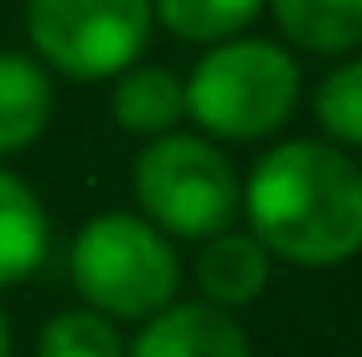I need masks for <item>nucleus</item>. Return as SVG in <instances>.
<instances>
[{"label":"nucleus","mask_w":362,"mask_h":357,"mask_svg":"<svg viewBox=\"0 0 362 357\" xmlns=\"http://www.w3.org/2000/svg\"><path fill=\"white\" fill-rule=\"evenodd\" d=\"M240 211L274 259L338 269L362 250V167L328 137L274 142L245 177Z\"/></svg>","instance_id":"f257e3e1"},{"label":"nucleus","mask_w":362,"mask_h":357,"mask_svg":"<svg viewBox=\"0 0 362 357\" xmlns=\"http://www.w3.org/2000/svg\"><path fill=\"white\" fill-rule=\"evenodd\" d=\"M186 88V122L206 132L211 142H264L294 118L303 98V69L289 45L235 35L221 45H206Z\"/></svg>","instance_id":"f03ea898"},{"label":"nucleus","mask_w":362,"mask_h":357,"mask_svg":"<svg viewBox=\"0 0 362 357\" xmlns=\"http://www.w3.org/2000/svg\"><path fill=\"white\" fill-rule=\"evenodd\" d=\"M69 284L113 323H147L181 289V259L142 211H103L69 245Z\"/></svg>","instance_id":"7ed1b4c3"},{"label":"nucleus","mask_w":362,"mask_h":357,"mask_svg":"<svg viewBox=\"0 0 362 357\" xmlns=\"http://www.w3.org/2000/svg\"><path fill=\"white\" fill-rule=\"evenodd\" d=\"M137 211L172 240H211L240 216V172L206 132L147 137L132 162Z\"/></svg>","instance_id":"20e7f679"},{"label":"nucleus","mask_w":362,"mask_h":357,"mask_svg":"<svg viewBox=\"0 0 362 357\" xmlns=\"http://www.w3.org/2000/svg\"><path fill=\"white\" fill-rule=\"evenodd\" d=\"M152 0H25L30 54L74 83H108L152 45Z\"/></svg>","instance_id":"39448f33"},{"label":"nucleus","mask_w":362,"mask_h":357,"mask_svg":"<svg viewBox=\"0 0 362 357\" xmlns=\"http://www.w3.org/2000/svg\"><path fill=\"white\" fill-rule=\"evenodd\" d=\"M127 357H250V338H245L240 318L206 303V298H186V303H167L162 313H152Z\"/></svg>","instance_id":"423d86ee"},{"label":"nucleus","mask_w":362,"mask_h":357,"mask_svg":"<svg viewBox=\"0 0 362 357\" xmlns=\"http://www.w3.org/2000/svg\"><path fill=\"white\" fill-rule=\"evenodd\" d=\"M196 289L206 303L235 313V308H250L255 298L269 289V274H274V254L250 235V230H221V235L201 240L196 250Z\"/></svg>","instance_id":"0eeeda50"},{"label":"nucleus","mask_w":362,"mask_h":357,"mask_svg":"<svg viewBox=\"0 0 362 357\" xmlns=\"http://www.w3.org/2000/svg\"><path fill=\"white\" fill-rule=\"evenodd\" d=\"M54 118V78L30 49H0V157L30 152Z\"/></svg>","instance_id":"6e6552de"},{"label":"nucleus","mask_w":362,"mask_h":357,"mask_svg":"<svg viewBox=\"0 0 362 357\" xmlns=\"http://www.w3.org/2000/svg\"><path fill=\"white\" fill-rule=\"evenodd\" d=\"M113 93H108V113L122 132L132 137H162V132H177L186 122V88H181V74L167 64H127L118 78H108Z\"/></svg>","instance_id":"1a4fd4ad"},{"label":"nucleus","mask_w":362,"mask_h":357,"mask_svg":"<svg viewBox=\"0 0 362 357\" xmlns=\"http://www.w3.org/2000/svg\"><path fill=\"white\" fill-rule=\"evenodd\" d=\"M264 10L289 49L323 59L362 49V0H264Z\"/></svg>","instance_id":"9d476101"},{"label":"nucleus","mask_w":362,"mask_h":357,"mask_svg":"<svg viewBox=\"0 0 362 357\" xmlns=\"http://www.w3.org/2000/svg\"><path fill=\"white\" fill-rule=\"evenodd\" d=\"M49 254V216L35 186L0 167V289L25 284Z\"/></svg>","instance_id":"9b49d317"},{"label":"nucleus","mask_w":362,"mask_h":357,"mask_svg":"<svg viewBox=\"0 0 362 357\" xmlns=\"http://www.w3.org/2000/svg\"><path fill=\"white\" fill-rule=\"evenodd\" d=\"M152 15L172 40L206 49L245 35L264 15V0H152Z\"/></svg>","instance_id":"f8f14e48"},{"label":"nucleus","mask_w":362,"mask_h":357,"mask_svg":"<svg viewBox=\"0 0 362 357\" xmlns=\"http://www.w3.org/2000/svg\"><path fill=\"white\" fill-rule=\"evenodd\" d=\"M313 118H318L328 142H338L348 152H362V49L358 54H343L318 78Z\"/></svg>","instance_id":"ddd939ff"},{"label":"nucleus","mask_w":362,"mask_h":357,"mask_svg":"<svg viewBox=\"0 0 362 357\" xmlns=\"http://www.w3.org/2000/svg\"><path fill=\"white\" fill-rule=\"evenodd\" d=\"M40 357H127V343L113 318L78 303L40 328Z\"/></svg>","instance_id":"4468645a"},{"label":"nucleus","mask_w":362,"mask_h":357,"mask_svg":"<svg viewBox=\"0 0 362 357\" xmlns=\"http://www.w3.org/2000/svg\"><path fill=\"white\" fill-rule=\"evenodd\" d=\"M15 353V338H10V313L0 308V357H10Z\"/></svg>","instance_id":"2eb2a0df"}]
</instances>
